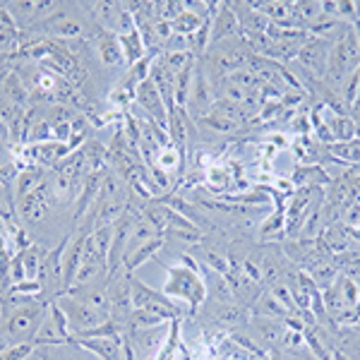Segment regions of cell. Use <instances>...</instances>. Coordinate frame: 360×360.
Wrapping results in <instances>:
<instances>
[{
	"label": "cell",
	"mask_w": 360,
	"mask_h": 360,
	"mask_svg": "<svg viewBox=\"0 0 360 360\" xmlns=\"http://www.w3.org/2000/svg\"><path fill=\"white\" fill-rule=\"evenodd\" d=\"M94 46H96V53L101 58L103 65L115 68L125 60L123 58V49H120V41L113 32H106V29L98 27L96 37H94Z\"/></svg>",
	"instance_id": "11"
},
{
	"label": "cell",
	"mask_w": 360,
	"mask_h": 360,
	"mask_svg": "<svg viewBox=\"0 0 360 360\" xmlns=\"http://www.w3.org/2000/svg\"><path fill=\"white\" fill-rule=\"evenodd\" d=\"M130 298H132V310L152 312V315H159L166 322H171V319H176L180 315L178 307L166 300V295L152 291V288L144 286L142 281H137L132 276H130Z\"/></svg>",
	"instance_id": "5"
},
{
	"label": "cell",
	"mask_w": 360,
	"mask_h": 360,
	"mask_svg": "<svg viewBox=\"0 0 360 360\" xmlns=\"http://www.w3.org/2000/svg\"><path fill=\"white\" fill-rule=\"evenodd\" d=\"M161 248H164V238H161V236L154 238V240H149V243H144V245H139L135 252L130 255V257H125V271H130V274H132L137 266L147 264Z\"/></svg>",
	"instance_id": "15"
},
{
	"label": "cell",
	"mask_w": 360,
	"mask_h": 360,
	"mask_svg": "<svg viewBox=\"0 0 360 360\" xmlns=\"http://www.w3.org/2000/svg\"><path fill=\"white\" fill-rule=\"evenodd\" d=\"M34 29H39V32H49L58 39H79L84 34L82 25L65 13H53L49 20H44L41 25H34Z\"/></svg>",
	"instance_id": "10"
},
{
	"label": "cell",
	"mask_w": 360,
	"mask_h": 360,
	"mask_svg": "<svg viewBox=\"0 0 360 360\" xmlns=\"http://www.w3.org/2000/svg\"><path fill=\"white\" fill-rule=\"evenodd\" d=\"M53 202L56 200H53V193H51L49 176H46V180L34 190V193H29L27 197L17 200V214H20L27 224H41Z\"/></svg>",
	"instance_id": "6"
},
{
	"label": "cell",
	"mask_w": 360,
	"mask_h": 360,
	"mask_svg": "<svg viewBox=\"0 0 360 360\" xmlns=\"http://www.w3.org/2000/svg\"><path fill=\"white\" fill-rule=\"evenodd\" d=\"M336 358H339V360H348L346 356H341V353H336Z\"/></svg>",
	"instance_id": "22"
},
{
	"label": "cell",
	"mask_w": 360,
	"mask_h": 360,
	"mask_svg": "<svg viewBox=\"0 0 360 360\" xmlns=\"http://www.w3.org/2000/svg\"><path fill=\"white\" fill-rule=\"evenodd\" d=\"M118 41H120V49H123V58H125L127 65H135V63L142 60L144 53H147L144 41H142V34H139L137 27L132 29V32H127V34H120Z\"/></svg>",
	"instance_id": "14"
},
{
	"label": "cell",
	"mask_w": 360,
	"mask_h": 360,
	"mask_svg": "<svg viewBox=\"0 0 360 360\" xmlns=\"http://www.w3.org/2000/svg\"><path fill=\"white\" fill-rule=\"evenodd\" d=\"M334 41L329 37H315L307 39L298 53L300 65H305L312 75L317 77H324L327 75V63H329V53H332Z\"/></svg>",
	"instance_id": "7"
},
{
	"label": "cell",
	"mask_w": 360,
	"mask_h": 360,
	"mask_svg": "<svg viewBox=\"0 0 360 360\" xmlns=\"http://www.w3.org/2000/svg\"><path fill=\"white\" fill-rule=\"evenodd\" d=\"M135 101L142 106V111H147V118L152 120V123L168 130V108H166L164 98H161L159 89L154 86L152 79H144L142 84H137Z\"/></svg>",
	"instance_id": "8"
},
{
	"label": "cell",
	"mask_w": 360,
	"mask_h": 360,
	"mask_svg": "<svg viewBox=\"0 0 360 360\" xmlns=\"http://www.w3.org/2000/svg\"><path fill=\"white\" fill-rule=\"evenodd\" d=\"M185 266H168V278L164 286V295H173L190 305V310H197V305L205 303L207 283L200 276V269L190 257H183Z\"/></svg>",
	"instance_id": "2"
},
{
	"label": "cell",
	"mask_w": 360,
	"mask_h": 360,
	"mask_svg": "<svg viewBox=\"0 0 360 360\" xmlns=\"http://www.w3.org/2000/svg\"><path fill=\"white\" fill-rule=\"evenodd\" d=\"M329 135H332V144L334 142H351L356 137V125L348 115H334L332 123H329Z\"/></svg>",
	"instance_id": "17"
},
{
	"label": "cell",
	"mask_w": 360,
	"mask_h": 360,
	"mask_svg": "<svg viewBox=\"0 0 360 360\" xmlns=\"http://www.w3.org/2000/svg\"><path fill=\"white\" fill-rule=\"evenodd\" d=\"M44 180H46V168L32 166V168H27V171H20L15 176V197L17 200L27 197L29 193H34Z\"/></svg>",
	"instance_id": "13"
},
{
	"label": "cell",
	"mask_w": 360,
	"mask_h": 360,
	"mask_svg": "<svg viewBox=\"0 0 360 360\" xmlns=\"http://www.w3.org/2000/svg\"><path fill=\"white\" fill-rule=\"evenodd\" d=\"M358 68H360V39L356 27L346 25L344 34H339V39L332 46V53H329V63H327L329 89L334 84L346 82Z\"/></svg>",
	"instance_id": "1"
},
{
	"label": "cell",
	"mask_w": 360,
	"mask_h": 360,
	"mask_svg": "<svg viewBox=\"0 0 360 360\" xmlns=\"http://www.w3.org/2000/svg\"><path fill=\"white\" fill-rule=\"evenodd\" d=\"M3 96L8 98L10 103H15V106H22L25 108V103L29 101V91L25 82L20 79V75H8V79H5L3 84Z\"/></svg>",
	"instance_id": "16"
},
{
	"label": "cell",
	"mask_w": 360,
	"mask_h": 360,
	"mask_svg": "<svg viewBox=\"0 0 360 360\" xmlns=\"http://www.w3.org/2000/svg\"><path fill=\"white\" fill-rule=\"evenodd\" d=\"M212 39H209V44H221V41H229V39L238 37V32H240V22H238V17L233 10L229 8L226 3L219 5V13L212 15Z\"/></svg>",
	"instance_id": "9"
},
{
	"label": "cell",
	"mask_w": 360,
	"mask_h": 360,
	"mask_svg": "<svg viewBox=\"0 0 360 360\" xmlns=\"http://www.w3.org/2000/svg\"><path fill=\"white\" fill-rule=\"evenodd\" d=\"M46 305L49 303H41V300H34V303H27L22 307H15L10 312L5 322V329H3V336H8L13 344H34V336H37L39 327H41L44 317H46Z\"/></svg>",
	"instance_id": "3"
},
{
	"label": "cell",
	"mask_w": 360,
	"mask_h": 360,
	"mask_svg": "<svg viewBox=\"0 0 360 360\" xmlns=\"http://www.w3.org/2000/svg\"><path fill=\"white\" fill-rule=\"evenodd\" d=\"M257 332H259V336H262L264 341H278V339H281V334H283V329L278 327L276 322L262 319V322L257 324Z\"/></svg>",
	"instance_id": "20"
},
{
	"label": "cell",
	"mask_w": 360,
	"mask_h": 360,
	"mask_svg": "<svg viewBox=\"0 0 360 360\" xmlns=\"http://www.w3.org/2000/svg\"><path fill=\"white\" fill-rule=\"evenodd\" d=\"M56 303L63 307V312H65V317L70 322V332H75L77 336L101 327L103 322H108L106 312L96 310V307L86 305L84 300H77V298H72V295H60Z\"/></svg>",
	"instance_id": "4"
},
{
	"label": "cell",
	"mask_w": 360,
	"mask_h": 360,
	"mask_svg": "<svg viewBox=\"0 0 360 360\" xmlns=\"http://www.w3.org/2000/svg\"><path fill=\"white\" fill-rule=\"evenodd\" d=\"M77 344L91 351L101 360H123V341L120 336H106V339H77Z\"/></svg>",
	"instance_id": "12"
},
{
	"label": "cell",
	"mask_w": 360,
	"mask_h": 360,
	"mask_svg": "<svg viewBox=\"0 0 360 360\" xmlns=\"http://www.w3.org/2000/svg\"><path fill=\"white\" fill-rule=\"evenodd\" d=\"M262 315H271V317H276V315H286V307L283 305H278V300L276 298H262Z\"/></svg>",
	"instance_id": "21"
},
{
	"label": "cell",
	"mask_w": 360,
	"mask_h": 360,
	"mask_svg": "<svg viewBox=\"0 0 360 360\" xmlns=\"http://www.w3.org/2000/svg\"><path fill=\"white\" fill-rule=\"evenodd\" d=\"M332 156L341 161V164H360V139H351V142H334L329 147Z\"/></svg>",
	"instance_id": "18"
},
{
	"label": "cell",
	"mask_w": 360,
	"mask_h": 360,
	"mask_svg": "<svg viewBox=\"0 0 360 360\" xmlns=\"http://www.w3.org/2000/svg\"><path fill=\"white\" fill-rule=\"evenodd\" d=\"M32 351H34L32 341L29 344H10L8 348L0 351V360H27L32 356Z\"/></svg>",
	"instance_id": "19"
}]
</instances>
